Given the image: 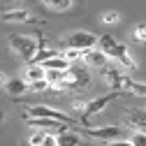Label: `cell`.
I'll return each instance as SVG.
<instances>
[{"instance_id": "cell-22", "label": "cell", "mask_w": 146, "mask_h": 146, "mask_svg": "<svg viewBox=\"0 0 146 146\" xmlns=\"http://www.w3.org/2000/svg\"><path fill=\"white\" fill-rule=\"evenodd\" d=\"M132 37H135L137 42L146 44V21H144V23H139V26L135 28V33H132Z\"/></svg>"}, {"instance_id": "cell-2", "label": "cell", "mask_w": 146, "mask_h": 146, "mask_svg": "<svg viewBox=\"0 0 146 146\" xmlns=\"http://www.w3.org/2000/svg\"><path fill=\"white\" fill-rule=\"evenodd\" d=\"M9 49L19 56L21 60H26L28 65L35 60V56H37V49H40V37L37 35H9Z\"/></svg>"}, {"instance_id": "cell-13", "label": "cell", "mask_w": 146, "mask_h": 146, "mask_svg": "<svg viewBox=\"0 0 146 146\" xmlns=\"http://www.w3.org/2000/svg\"><path fill=\"white\" fill-rule=\"evenodd\" d=\"M123 93H132V95L146 98V81H135V79H130V77H125V81H123Z\"/></svg>"}, {"instance_id": "cell-27", "label": "cell", "mask_w": 146, "mask_h": 146, "mask_svg": "<svg viewBox=\"0 0 146 146\" xmlns=\"http://www.w3.org/2000/svg\"><path fill=\"white\" fill-rule=\"evenodd\" d=\"M3 84H5V77H3V74H0V86H3Z\"/></svg>"}, {"instance_id": "cell-11", "label": "cell", "mask_w": 146, "mask_h": 146, "mask_svg": "<svg viewBox=\"0 0 146 146\" xmlns=\"http://www.w3.org/2000/svg\"><path fill=\"white\" fill-rule=\"evenodd\" d=\"M56 146H86L81 135L74 130H63L56 135Z\"/></svg>"}, {"instance_id": "cell-14", "label": "cell", "mask_w": 146, "mask_h": 146, "mask_svg": "<svg viewBox=\"0 0 146 146\" xmlns=\"http://www.w3.org/2000/svg\"><path fill=\"white\" fill-rule=\"evenodd\" d=\"M44 70H60V72H67L70 67H72V63L67 60V58H63V56H53V58H49V60H44V63H40Z\"/></svg>"}, {"instance_id": "cell-16", "label": "cell", "mask_w": 146, "mask_h": 146, "mask_svg": "<svg viewBox=\"0 0 146 146\" xmlns=\"http://www.w3.org/2000/svg\"><path fill=\"white\" fill-rule=\"evenodd\" d=\"M51 132H46V130H37V127H35V130L28 135V146H44V141H46V137H49Z\"/></svg>"}, {"instance_id": "cell-17", "label": "cell", "mask_w": 146, "mask_h": 146, "mask_svg": "<svg viewBox=\"0 0 146 146\" xmlns=\"http://www.w3.org/2000/svg\"><path fill=\"white\" fill-rule=\"evenodd\" d=\"M44 7L51 12H70L72 0H44Z\"/></svg>"}, {"instance_id": "cell-12", "label": "cell", "mask_w": 146, "mask_h": 146, "mask_svg": "<svg viewBox=\"0 0 146 146\" xmlns=\"http://www.w3.org/2000/svg\"><path fill=\"white\" fill-rule=\"evenodd\" d=\"M23 79H26L28 84L42 81V79H46V70H44L42 65H37V63H30V65H26V70H23Z\"/></svg>"}, {"instance_id": "cell-26", "label": "cell", "mask_w": 146, "mask_h": 146, "mask_svg": "<svg viewBox=\"0 0 146 146\" xmlns=\"http://www.w3.org/2000/svg\"><path fill=\"white\" fill-rule=\"evenodd\" d=\"M3 3H9L12 5V3H19V0H3Z\"/></svg>"}, {"instance_id": "cell-1", "label": "cell", "mask_w": 146, "mask_h": 146, "mask_svg": "<svg viewBox=\"0 0 146 146\" xmlns=\"http://www.w3.org/2000/svg\"><path fill=\"white\" fill-rule=\"evenodd\" d=\"M98 49L107 53L109 60H116V63H118V65H123L125 70H135V67H137V63H135V58L130 56L127 46H125L123 42H116L111 35H100Z\"/></svg>"}, {"instance_id": "cell-3", "label": "cell", "mask_w": 146, "mask_h": 146, "mask_svg": "<svg viewBox=\"0 0 146 146\" xmlns=\"http://www.w3.org/2000/svg\"><path fill=\"white\" fill-rule=\"evenodd\" d=\"M118 95H121V93L111 90V93H107V95H100V98L88 100V102H86V107H84V111H81V116H79V123H81V127H88L90 118H93L95 114H100V111H104V109H107L109 104H111V102H114Z\"/></svg>"}, {"instance_id": "cell-24", "label": "cell", "mask_w": 146, "mask_h": 146, "mask_svg": "<svg viewBox=\"0 0 146 146\" xmlns=\"http://www.w3.org/2000/svg\"><path fill=\"white\" fill-rule=\"evenodd\" d=\"M102 146H132V144H130V139H116V141H107Z\"/></svg>"}, {"instance_id": "cell-9", "label": "cell", "mask_w": 146, "mask_h": 146, "mask_svg": "<svg viewBox=\"0 0 146 146\" xmlns=\"http://www.w3.org/2000/svg\"><path fill=\"white\" fill-rule=\"evenodd\" d=\"M3 86H5V93H7L9 98H21V95H26L28 90H30V86H28V81H26L23 77H12V79H7Z\"/></svg>"}, {"instance_id": "cell-25", "label": "cell", "mask_w": 146, "mask_h": 146, "mask_svg": "<svg viewBox=\"0 0 146 146\" xmlns=\"http://www.w3.org/2000/svg\"><path fill=\"white\" fill-rule=\"evenodd\" d=\"M5 118H7V116H5V111H3V109H0V127L5 125Z\"/></svg>"}, {"instance_id": "cell-5", "label": "cell", "mask_w": 146, "mask_h": 146, "mask_svg": "<svg viewBox=\"0 0 146 146\" xmlns=\"http://www.w3.org/2000/svg\"><path fill=\"white\" fill-rule=\"evenodd\" d=\"M79 135H84V137H90V139H98V141L107 144V141H116V139H123V135H125V127H121V125L81 127V130H79Z\"/></svg>"}, {"instance_id": "cell-10", "label": "cell", "mask_w": 146, "mask_h": 146, "mask_svg": "<svg viewBox=\"0 0 146 146\" xmlns=\"http://www.w3.org/2000/svg\"><path fill=\"white\" fill-rule=\"evenodd\" d=\"M84 63H86L88 67L104 70V67L109 65V56H107L104 51H100V49L95 46V49H90V51H86V53H84Z\"/></svg>"}, {"instance_id": "cell-19", "label": "cell", "mask_w": 146, "mask_h": 146, "mask_svg": "<svg viewBox=\"0 0 146 146\" xmlns=\"http://www.w3.org/2000/svg\"><path fill=\"white\" fill-rule=\"evenodd\" d=\"M65 79H67V72L46 70V81H49V86H56V84H60V81H65Z\"/></svg>"}, {"instance_id": "cell-18", "label": "cell", "mask_w": 146, "mask_h": 146, "mask_svg": "<svg viewBox=\"0 0 146 146\" xmlns=\"http://www.w3.org/2000/svg\"><path fill=\"white\" fill-rule=\"evenodd\" d=\"M84 53H86V51H79V49H67V46H65V49L60 51V56H63V58H67L72 65H74V63L84 60Z\"/></svg>"}, {"instance_id": "cell-4", "label": "cell", "mask_w": 146, "mask_h": 146, "mask_svg": "<svg viewBox=\"0 0 146 146\" xmlns=\"http://www.w3.org/2000/svg\"><path fill=\"white\" fill-rule=\"evenodd\" d=\"M26 118H53V121H60L65 125H74L79 121H74L70 114L65 111H58V109H53V107H46V104H30L26 109Z\"/></svg>"}, {"instance_id": "cell-15", "label": "cell", "mask_w": 146, "mask_h": 146, "mask_svg": "<svg viewBox=\"0 0 146 146\" xmlns=\"http://www.w3.org/2000/svg\"><path fill=\"white\" fill-rule=\"evenodd\" d=\"M130 125L135 130L146 132V111H139V109H132L130 111Z\"/></svg>"}, {"instance_id": "cell-8", "label": "cell", "mask_w": 146, "mask_h": 146, "mask_svg": "<svg viewBox=\"0 0 146 146\" xmlns=\"http://www.w3.org/2000/svg\"><path fill=\"white\" fill-rule=\"evenodd\" d=\"M0 19L5 23H37V19H33V14L23 7H16V9H7L0 14Z\"/></svg>"}, {"instance_id": "cell-23", "label": "cell", "mask_w": 146, "mask_h": 146, "mask_svg": "<svg viewBox=\"0 0 146 146\" xmlns=\"http://www.w3.org/2000/svg\"><path fill=\"white\" fill-rule=\"evenodd\" d=\"M28 86H30L33 93H44V90H49V88H51L46 79H42V81H33V84H28Z\"/></svg>"}, {"instance_id": "cell-6", "label": "cell", "mask_w": 146, "mask_h": 146, "mask_svg": "<svg viewBox=\"0 0 146 146\" xmlns=\"http://www.w3.org/2000/svg\"><path fill=\"white\" fill-rule=\"evenodd\" d=\"M100 42V37L95 33H88V30H74L65 37V46L67 49H79V51H90L95 49Z\"/></svg>"}, {"instance_id": "cell-20", "label": "cell", "mask_w": 146, "mask_h": 146, "mask_svg": "<svg viewBox=\"0 0 146 146\" xmlns=\"http://www.w3.org/2000/svg\"><path fill=\"white\" fill-rule=\"evenodd\" d=\"M100 21L104 26H116L121 21V14L118 12H104V14H100Z\"/></svg>"}, {"instance_id": "cell-7", "label": "cell", "mask_w": 146, "mask_h": 146, "mask_svg": "<svg viewBox=\"0 0 146 146\" xmlns=\"http://www.w3.org/2000/svg\"><path fill=\"white\" fill-rule=\"evenodd\" d=\"M26 123L30 127H37V130H46L51 135H58L63 130H70V125L60 123V121H53V118H26Z\"/></svg>"}, {"instance_id": "cell-21", "label": "cell", "mask_w": 146, "mask_h": 146, "mask_svg": "<svg viewBox=\"0 0 146 146\" xmlns=\"http://www.w3.org/2000/svg\"><path fill=\"white\" fill-rule=\"evenodd\" d=\"M127 139H130L132 146H146V132H141V130H132V135Z\"/></svg>"}]
</instances>
